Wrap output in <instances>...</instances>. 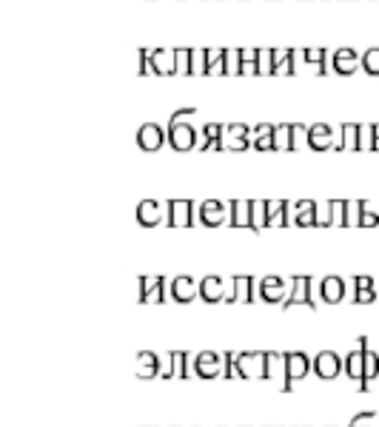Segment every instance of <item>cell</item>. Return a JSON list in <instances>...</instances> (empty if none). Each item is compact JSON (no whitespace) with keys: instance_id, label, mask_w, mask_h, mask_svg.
I'll return each instance as SVG.
<instances>
[{"instance_id":"6da1fadb","label":"cell","mask_w":379,"mask_h":427,"mask_svg":"<svg viewBox=\"0 0 379 427\" xmlns=\"http://www.w3.org/2000/svg\"><path fill=\"white\" fill-rule=\"evenodd\" d=\"M183 114H194V108H183L172 117V126H169V142H172V149L174 151H188V149H194V129L188 126V123H180L183 120Z\"/></svg>"},{"instance_id":"7a4b0ae2","label":"cell","mask_w":379,"mask_h":427,"mask_svg":"<svg viewBox=\"0 0 379 427\" xmlns=\"http://www.w3.org/2000/svg\"><path fill=\"white\" fill-rule=\"evenodd\" d=\"M314 370V359H308L302 350H294V353H286V379H282V390H291L294 382L305 379L308 373Z\"/></svg>"},{"instance_id":"3957f363","label":"cell","mask_w":379,"mask_h":427,"mask_svg":"<svg viewBox=\"0 0 379 427\" xmlns=\"http://www.w3.org/2000/svg\"><path fill=\"white\" fill-rule=\"evenodd\" d=\"M317 222L320 225H348V202L345 200H331L317 208Z\"/></svg>"},{"instance_id":"277c9868","label":"cell","mask_w":379,"mask_h":427,"mask_svg":"<svg viewBox=\"0 0 379 427\" xmlns=\"http://www.w3.org/2000/svg\"><path fill=\"white\" fill-rule=\"evenodd\" d=\"M294 305L317 307V299L311 294V276H294L291 279V294H288L286 302H282V307H294Z\"/></svg>"},{"instance_id":"5b68a950","label":"cell","mask_w":379,"mask_h":427,"mask_svg":"<svg viewBox=\"0 0 379 427\" xmlns=\"http://www.w3.org/2000/svg\"><path fill=\"white\" fill-rule=\"evenodd\" d=\"M237 370H240V379H266V353L263 350L240 353Z\"/></svg>"},{"instance_id":"8992f818","label":"cell","mask_w":379,"mask_h":427,"mask_svg":"<svg viewBox=\"0 0 379 427\" xmlns=\"http://www.w3.org/2000/svg\"><path fill=\"white\" fill-rule=\"evenodd\" d=\"M365 350H368V342H365V336H360L357 348L345 356V373L353 379V382H365Z\"/></svg>"},{"instance_id":"52a82bcc","label":"cell","mask_w":379,"mask_h":427,"mask_svg":"<svg viewBox=\"0 0 379 427\" xmlns=\"http://www.w3.org/2000/svg\"><path fill=\"white\" fill-rule=\"evenodd\" d=\"M314 373L317 379H337L342 373V359L334 350H320L314 356Z\"/></svg>"},{"instance_id":"ba28073f","label":"cell","mask_w":379,"mask_h":427,"mask_svg":"<svg viewBox=\"0 0 379 427\" xmlns=\"http://www.w3.org/2000/svg\"><path fill=\"white\" fill-rule=\"evenodd\" d=\"M137 299L140 302H163L165 299V279L163 276H140L137 279Z\"/></svg>"},{"instance_id":"9c48e42d","label":"cell","mask_w":379,"mask_h":427,"mask_svg":"<svg viewBox=\"0 0 379 427\" xmlns=\"http://www.w3.org/2000/svg\"><path fill=\"white\" fill-rule=\"evenodd\" d=\"M185 379L188 376V353L185 350H172L169 356L163 359L160 368V379Z\"/></svg>"},{"instance_id":"30bf717a","label":"cell","mask_w":379,"mask_h":427,"mask_svg":"<svg viewBox=\"0 0 379 427\" xmlns=\"http://www.w3.org/2000/svg\"><path fill=\"white\" fill-rule=\"evenodd\" d=\"M266 225H271V228L291 225V202L288 200H266Z\"/></svg>"},{"instance_id":"8fae6325","label":"cell","mask_w":379,"mask_h":427,"mask_svg":"<svg viewBox=\"0 0 379 427\" xmlns=\"http://www.w3.org/2000/svg\"><path fill=\"white\" fill-rule=\"evenodd\" d=\"M257 288H259V299L263 302H286L288 294H291V291H286V282H282L279 276H266Z\"/></svg>"},{"instance_id":"7c38bea8","label":"cell","mask_w":379,"mask_h":427,"mask_svg":"<svg viewBox=\"0 0 379 427\" xmlns=\"http://www.w3.org/2000/svg\"><path fill=\"white\" fill-rule=\"evenodd\" d=\"M220 365H223V356H217L214 350H203L194 359V373L200 379H214L220 376Z\"/></svg>"},{"instance_id":"4fadbf2b","label":"cell","mask_w":379,"mask_h":427,"mask_svg":"<svg viewBox=\"0 0 379 427\" xmlns=\"http://www.w3.org/2000/svg\"><path fill=\"white\" fill-rule=\"evenodd\" d=\"M228 211H231V225L254 228V200H234Z\"/></svg>"},{"instance_id":"5bb4252c","label":"cell","mask_w":379,"mask_h":427,"mask_svg":"<svg viewBox=\"0 0 379 427\" xmlns=\"http://www.w3.org/2000/svg\"><path fill=\"white\" fill-rule=\"evenodd\" d=\"M317 202L314 200H302L291 208V225H302V228H311V225H320L317 222Z\"/></svg>"},{"instance_id":"9a60e30c","label":"cell","mask_w":379,"mask_h":427,"mask_svg":"<svg viewBox=\"0 0 379 427\" xmlns=\"http://www.w3.org/2000/svg\"><path fill=\"white\" fill-rule=\"evenodd\" d=\"M163 142H165V134H163L160 126H154V123L140 126V131H137V146L143 149V151H157Z\"/></svg>"},{"instance_id":"2e32d148","label":"cell","mask_w":379,"mask_h":427,"mask_svg":"<svg viewBox=\"0 0 379 427\" xmlns=\"http://www.w3.org/2000/svg\"><path fill=\"white\" fill-rule=\"evenodd\" d=\"M172 296L183 305H188L194 296H200V282H194L192 276H177L172 279Z\"/></svg>"},{"instance_id":"e0dca14e","label":"cell","mask_w":379,"mask_h":427,"mask_svg":"<svg viewBox=\"0 0 379 427\" xmlns=\"http://www.w3.org/2000/svg\"><path fill=\"white\" fill-rule=\"evenodd\" d=\"M379 299V291H376V282L371 276H357L353 279V302L357 305H371Z\"/></svg>"},{"instance_id":"ac0fdd59","label":"cell","mask_w":379,"mask_h":427,"mask_svg":"<svg viewBox=\"0 0 379 427\" xmlns=\"http://www.w3.org/2000/svg\"><path fill=\"white\" fill-rule=\"evenodd\" d=\"M228 302H251L254 299V279L240 274V276H234L231 279V294L225 296Z\"/></svg>"},{"instance_id":"d6986e66","label":"cell","mask_w":379,"mask_h":427,"mask_svg":"<svg viewBox=\"0 0 379 427\" xmlns=\"http://www.w3.org/2000/svg\"><path fill=\"white\" fill-rule=\"evenodd\" d=\"M251 146V137H248V129L246 126H228L223 131V149H237V151H243Z\"/></svg>"},{"instance_id":"ffe728a7","label":"cell","mask_w":379,"mask_h":427,"mask_svg":"<svg viewBox=\"0 0 379 427\" xmlns=\"http://www.w3.org/2000/svg\"><path fill=\"white\" fill-rule=\"evenodd\" d=\"M200 222L203 225H223L225 222V205L220 202V200H205L203 205H200Z\"/></svg>"},{"instance_id":"44dd1931","label":"cell","mask_w":379,"mask_h":427,"mask_svg":"<svg viewBox=\"0 0 379 427\" xmlns=\"http://www.w3.org/2000/svg\"><path fill=\"white\" fill-rule=\"evenodd\" d=\"M160 220H163V205L157 200H143L137 205V222L140 225L151 228V225H160Z\"/></svg>"},{"instance_id":"7402d4cb","label":"cell","mask_w":379,"mask_h":427,"mask_svg":"<svg viewBox=\"0 0 379 427\" xmlns=\"http://www.w3.org/2000/svg\"><path fill=\"white\" fill-rule=\"evenodd\" d=\"M137 376L140 379H154L160 376V356L151 350H140L137 353Z\"/></svg>"},{"instance_id":"603a6c76","label":"cell","mask_w":379,"mask_h":427,"mask_svg":"<svg viewBox=\"0 0 379 427\" xmlns=\"http://www.w3.org/2000/svg\"><path fill=\"white\" fill-rule=\"evenodd\" d=\"M149 60H151V71H157V75H172V71H177V52H149Z\"/></svg>"},{"instance_id":"cb8c5ba5","label":"cell","mask_w":379,"mask_h":427,"mask_svg":"<svg viewBox=\"0 0 379 427\" xmlns=\"http://www.w3.org/2000/svg\"><path fill=\"white\" fill-rule=\"evenodd\" d=\"M169 225H192V202L188 200H172L169 202Z\"/></svg>"},{"instance_id":"d4e9b609","label":"cell","mask_w":379,"mask_h":427,"mask_svg":"<svg viewBox=\"0 0 379 427\" xmlns=\"http://www.w3.org/2000/svg\"><path fill=\"white\" fill-rule=\"evenodd\" d=\"M320 294H322V299L325 302H340L342 296H345V282H342V276H325L322 282H320Z\"/></svg>"},{"instance_id":"484cf974","label":"cell","mask_w":379,"mask_h":427,"mask_svg":"<svg viewBox=\"0 0 379 427\" xmlns=\"http://www.w3.org/2000/svg\"><path fill=\"white\" fill-rule=\"evenodd\" d=\"M251 146L254 149H259V151H277V129L274 126H268V123H263L257 131H254V137H251Z\"/></svg>"},{"instance_id":"4316f807","label":"cell","mask_w":379,"mask_h":427,"mask_svg":"<svg viewBox=\"0 0 379 427\" xmlns=\"http://www.w3.org/2000/svg\"><path fill=\"white\" fill-rule=\"evenodd\" d=\"M331 142H334V131H331V126H311L308 129V146H311L314 151L331 149Z\"/></svg>"},{"instance_id":"83f0119b","label":"cell","mask_w":379,"mask_h":427,"mask_svg":"<svg viewBox=\"0 0 379 427\" xmlns=\"http://www.w3.org/2000/svg\"><path fill=\"white\" fill-rule=\"evenodd\" d=\"M225 296L228 294L223 291V279L220 276H205V279H200V299H205V302H220Z\"/></svg>"},{"instance_id":"f1b7e54d","label":"cell","mask_w":379,"mask_h":427,"mask_svg":"<svg viewBox=\"0 0 379 427\" xmlns=\"http://www.w3.org/2000/svg\"><path fill=\"white\" fill-rule=\"evenodd\" d=\"M362 66V60H360V55L357 52H351V49H340L337 55H334V71H340V75H353Z\"/></svg>"},{"instance_id":"f546056e","label":"cell","mask_w":379,"mask_h":427,"mask_svg":"<svg viewBox=\"0 0 379 427\" xmlns=\"http://www.w3.org/2000/svg\"><path fill=\"white\" fill-rule=\"evenodd\" d=\"M223 126H217V123H208L205 129H203V151H211V149H217V151H223Z\"/></svg>"},{"instance_id":"4dcf8cb0","label":"cell","mask_w":379,"mask_h":427,"mask_svg":"<svg viewBox=\"0 0 379 427\" xmlns=\"http://www.w3.org/2000/svg\"><path fill=\"white\" fill-rule=\"evenodd\" d=\"M342 149H360V126H342V142H340V151Z\"/></svg>"},{"instance_id":"1f68e13d","label":"cell","mask_w":379,"mask_h":427,"mask_svg":"<svg viewBox=\"0 0 379 427\" xmlns=\"http://www.w3.org/2000/svg\"><path fill=\"white\" fill-rule=\"evenodd\" d=\"M274 60H277V55L268 52V49L257 52V71H259V75H274V66H277Z\"/></svg>"},{"instance_id":"d6a6232c","label":"cell","mask_w":379,"mask_h":427,"mask_svg":"<svg viewBox=\"0 0 379 427\" xmlns=\"http://www.w3.org/2000/svg\"><path fill=\"white\" fill-rule=\"evenodd\" d=\"M279 368H286V356L266 353V382H271V379L279 373Z\"/></svg>"},{"instance_id":"836d02e7","label":"cell","mask_w":379,"mask_h":427,"mask_svg":"<svg viewBox=\"0 0 379 427\" xmlns=\"http://www.w3.org/2000/svg\"><path fill=\"white\" fill-rule=\"evenodd\" d=\"M237 359H240V353H223V376H225V382L234 376H240V370H237Z\"/></svg>"},{"instance_id":"e575fe53","label":"cell","mask_w":379,"mask_h":427,"mask_svg":"<svg viewBox=\"0 0 379 427\" xmlns=\"http://www.w3.org/2000/svg\"><path fill=\"white\" fill-rule=\"evenodd\" d=\"M379 376V356L373 350H365V382H373Z\"/></svg>"},{"instance_id":"d590c367","label":"cell","mask_w":379,"mask_h":427,"mask_svg":"<svg viewBox=\"0 0 379 427\" xmlns=\"http://www.w3.org/2000/svg\"><path fill=\"white\" fill-rule=\"evenodd\" d=\"M257 71V52H240V75H254Z\"/></svg>"},{"instance_id":"8d00e7d4","label":"cell","mask_w":379,"mask_h":427,"mask_svg":"<svg viewBox=\"0 0 379 427\" xmlns=\"http://www.w3.org/2000/svg\"><path fill=\"white\" fill-rule=\"evenodd\" d=\"M362 208H365V200H351L348 202V225H360Z\"/></svg>"},{"instance_id":"74e56055","label":"cell","mask_w":379,"mask_h":427,"mask_svg":"<svg viewBox=\"0 0 379 427\" xmlns=\"http://www.w3.org/2000/svg\"><path fill=\"white\" fill-rule=\"evenodd\" d=\"M362 66H365V71H371V75H379V49H371V52H365V57H362Z\"/></svg>"},{"instance_id":"f35d334b","label":"cell","mask_w":379,"mask_h":427,"mask_svg":"<svg viewBox=\"0 0 379 427\" xmlns=\"http://www.w3.org/2000/svg\"><path fill=\"white\" fill-rule=\"evenodd\" d=\"M259 228H266V200L254 202V231Z\"/></svg>"},{"instance_id":"ab89813d","label":"cell","mask_w":379,"mask_h":427,"mask_svg":"<svg viewBox=\"0 0 379 427\" xmlns=\"http://www.w3.org/2000/svg\"><path fill=\"white\" fill-rule=\"evenodd\" d=\"M360 225H365V228L379 225V213H376V211H371V205H368V202H365V208H362V220H360Z\"/></svg>"},{"instance_id":"60d3db41","label":"cell","mask_w":379,"mask_h":427,"mask_svg":"<svg viewBox=\"0 0 379 427\" xmlns=\"http://www.w3.org/2000/svg\"><path fill=\"white\" fill-rule=\"evenodd\" d=\"M305 60L311 63L314 68H320V71H322V60H325V52H322V49H308V52H305Z\"/></svg>"},{"instance_id":"b9f144b4","label":"cell","mask_w":379,"mask_h":427,"mask_svg":"<svg viewBox=\"0 0 379 427\" xmlns=\"http://www.w3.org/2000/svg\"><path fill=\"white\" fill-rule=\"evenodd\" d=\"M373 151H379V126H373Z\"/></svg>"},{"instance_id":"7bdbcfd3","label":"cell","mask_w":379,"mask_h":427,"mask_svg":"<svg viewBox=\"0 0 379 427\" xmlns=\"http://www.w3.org/2000/svg\"><path fill=\"white\" fill-rule=\"evenodd\" d=\"M357 427H362V424H357Z\"/></svg>"}]
</instances>
